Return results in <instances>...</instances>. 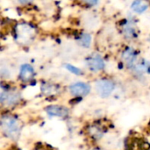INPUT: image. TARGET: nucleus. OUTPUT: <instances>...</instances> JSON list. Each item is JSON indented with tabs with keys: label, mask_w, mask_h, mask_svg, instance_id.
Returning <instances> with one entry per match:
<instances>
[{
	"label": "nucleus",
	"mask_w": 150,
	"mask_h": 150,
	"mask_svg": "<svg viewBox=\"0 0 150 150\" xmlns=\"http://www.w3.org/2000/svg\"><path fill=\"white\" fill-rule=\"evenodd\" d=\"M46 112L49 116L65 118L69 115V109L61 105H49L46 108Z\"/></svg>",
	"instance_id": "nucleus-5"
},
{
	"label": "nucleus",
	"mask_w": 150,
	"mask_h": 150,
	"mask_svg": "<svg viewBox=\"0 0 150 150\" xmlns=\"http://www.w3.org/2000/svg\"><path fill=\"white\" fill-rule=\"evenodd\" d=\"M19 99V96L13 92H2L1 94V103L7 105H14Z\"/></svg>",
	"instance_id": "nucleus-8"
},
{
	"label": "nucleus",
	"mask_w": 150,
	"mask_h": 150,
	"mask_svg": "<svg viewBox=\"0 0 150 150\" xmlns=\"http://www.w3.org/2000/svg\"><path fill=\"white\" fill-rule=\"evenodd\" d=\"M66 69H67L69 71L74 73L75 75H78V76H79V75H82V74H83V72H82V70H81L80 69L76 68V67H74L73 65H70V64H66Z\"/></svg>",
	"instance_id": "nucleus-13"
},
{
	"label": "nucleus",
	"mask_w": 150,
	"mask_h": 150,
	"mask_svg": "<svg viewBox=\"0 0 150 150\" xmlns=\"http://www.w3.org/2000/svg\"><path fill=\"white\" fill-rule=\"evenodd\" d=\"M86 3H87V4H91V5H92V4H96L98 2H96V1H91H91H90V2H86Z\"/></svg>",
	"instance_id": "nucleus-15"
},
{
	"label": "nucleus",
	"mask_w": 150,
	"mask_h": 150,
	"mask_svg": "<svg viewBox=\"0 0 150 150\" xmlns=\"http://www.w3.org/2000/svg\"><path fill=\"white\" fill-rule=\"evenodd\" d=\"M32 29L28 27L27 25H20L18 27H17V33L16 37L19 40V41H27L32 37Z\"/></svg>",
	"instance_id": "nucleus-6"
},
{
	"label": "nucleus",
	"mask_w": 150,
	"mask_h": 150,
	"mask_svg": "<svg viewBox=\"0 0 150 150\" xmlns=\"http://www.w3.org/2000/svg\"><path fill=\"white\" fill-rule=\"evenodd\" d=\"M69 91L74 96L82 97V96H86L90 92L91 88L87 83H76L69 87Z\"/></svg>",
	"instance_id": "nucleus-4"
},
{
	"label": "nucleus",
	"mask_w": 150,
	"mask_h": 150,
	"mask_svg": "<svg viewBox=\"0 0 150 150\" xmlns=\"http://www.w3.org/2000/svg\"><path fill=\"white\" fill-rule=\"evenodd\" d=\"M96 89L100 97L107 98L114 90V83L111 80L101 79L96 83Z\"/></svg>",
	"instance_id": "nucleus-2"
},
{
	"label": "nucleus",
	"mask_w": 150,
	"mask_h": 150,
	"mask_svg": "<svg viewBox=\"0 0 150 150\" xmlns=\"http://www.w3.org/2000/svg\"><path fill=\"white\" fill-rule=\"evenodd\" d=\"M1 128L5 136L13 140H17L20 134L21 127L18 121L12 116L6 115L2 117Z\"/></svg>",
	"instance_id": "nucleus-1"
},
{
	"label": "nucleus",
	"mask_w": 150,
	"mask_h": 150,
	"mask_svg": "<svg viewBox=\"0 0 150 150\" xmlns=\"http://www.w3.org/2000/svg\"><path fill=\"white\" fill-rule=\"evenodd\" d=\"M20 79L24 82H28L32 80L34 76V70L32 66L29 64H24L20 68V73H19Z\"/></svg>",
	"instance_id": "nucleus-7"
},
{
	"label": "nucleus",
	"mask_w": 150,
	"mask_h": 150,
	"mask_svg": "<svg viewBox=\"0 0 150 150\" xmlns=\"http://www.w3.org/2000/svg\"><path fill=\"white\" fill-rule=\"evenodd\" d=\"M87 66L92 71H99L105 68V63L103 59L98 54L90 55L86 60Z\"/></svg>",
	"instance_id": "nucleus-3"
},
{
	"label": "nucleus",
	"mask_w": 150,
	"mask_h": 150,
	"mask_svg": "<svg viewBox=\"0 0 150 150\" xmlns=\"http://www.w3.org/2000/svg\"><path fill=\"white\" fill-rule=\"evenodd\" d=\"M122 58L127 62V64L128 66H131V65H133L134 62L135 61L136 53L133 48H127L124 51V53L122 54Z\"/></svg>",
	"instance_id": "nucleus-9"
},
{
	"label": "nucleus",
	"mask_w": 150,
	"mask_h": 150,
	"mask_svg": "<svg viewBox=\"0 0 150 150\" xmlns=\"http://www.w3.org/2000/svg\"><path fill=\"white\" fill-rule=\"evenodd\" d=\"M91 37L88 33H83L79 38V43L85 47H88L91 45Z\"/></svg>",
	"instance_id": "nucleus-12"
},
{
	"label": "nucleus",
	"mask_w": 150,
	"mask_h": 150,
	"mask_svg": "<svg viewBox=\"0 0 150 150\" xmlns=\"http://www.w3.org/2000/svg\"><path fill=\"white\" fill-rule=\"evenodd\" d=\"M149 7V4L147 2L144 1H134L132 4V9L138 13H142L143 11H145Z\"/></svg>",
	"instance_id": "nucleus-10"
},
{
	"label": "nucleus",
	"mask_w": 150,
	"mask_h": 150,
	"mask_svg": "<svg viewBox=\"0 0 150 150\" xmlns=\"http://www.w3.org/2000/svg\"><path fill=\"white\" fill-rule=\"evenodd\" d=\"M139 147H140V149L142 150H149L150 149L149 143L145 142V141H141L140 144H139Z\"/></svg>",
	"instance_id": "nucleus-14"
},
{
	"label": "nucleus",
	"mask_w": 150,
	"mask_h": 150,
	"mask_svg": "<svg viewBox=\"0 0 150 150\" xmlns=\"http://www.w3.org/2000/svg\"><path fill=\"white\" fill-rule=\"evenodd\" d=\"M90 134L93 138L98 140L100 139L101 136L103 135V131L101 130L100 127H98V126H92L90 128Z\"/></svg>",
	"instance_id": "nucleus-11"
}]
</instances>
